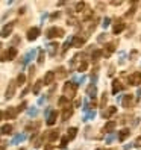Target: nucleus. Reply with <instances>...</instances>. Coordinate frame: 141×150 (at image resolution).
<instances>
[{
    "instance_id": "12",
    "label": "nucleus",
    "mask_w": 141,
    "mask_h": 150,
    "mask_svg": "<svg viewBox=\"0 0 141 150\" xmlns=\"http://www.w3.org/2000/svg\"><path fill=\"white\" fill-rule=\"evenodd\" d=\"M53 81H55V73L53 71H47L46 76H44L43 85H50V83H53Z\"/></svg>"
},
{
    "instance_id": "44",
    "label": "nucleus",
    "mask_w": 141,
    "mask_h": 150,
    "mask_svg": "<svg viewBox=\"0 0 141 150\" xmlns=\"http://www.w3.org/2000/svg\"><path fill=\"white\" fill-rule=\"evenodd\" d=\"M135 146H137V147H141V137H138V138H137V141H135Z\"/></svg>"
},
{
    "instance_id": "24",
    "label": "nucleus",
    "mask_w": 141,
    "mask_h": 150,
    "mask_svg": "<svg viewBox=\"0 0 141 150\" xmlns=\"http://www.w3.org/2000/svg\"><path fill=\"white\" fill-rule=\"evenodd\" d=\"M41 86H43V81H37L35 82V85H33V94H38L40 93V90H41Z\"/></svg>"
},
{
    "instance_id": "10",
    "label": "nucleus",
    "mask_w": 141,
    "mask_h": 150,
    "mask_svg": "<svg viewBox=\"0 0 141 150\" xmlns=\"http://www.w3.org/2000/svg\"><path fill=\"white\" fill-rule=\"evenodd\" d=\"M38 35H40V29L38 28H32L28 30V40L29 41H35L38 38Z\"/></svg>"
},
{
    "instance_id": "3",
    "label": "nucleus",
    "mask_w": 141,
    "mask_h": 150,
    "mask_svg": "<svg viewBox=\"0 0 141 150\" xmlns=\"http://www.w3.org/2000/svg\"><path fill=\"white\" fill-rule=\"evenodd\" d=\"M64 29H61V28H56V26H53V28H50L47 30V37L49 38H56V37H64Z\"/></svg>"
},
{
    "instance_id": "46",
    "label": "nucleus",
    "mask_w": 141,
    "mask_h": 150,
    "mask_svg": "<svg viewBox=\"0 0 141 150\" xmlns=\"http://www.w3.org/2000/svg\"><path fill=\"white\" fill-rule=\"evenodd\" d=\"M112 74H114V65L109 67V76H112Z\"/></svg>"
},
{
    "instance_id": "2",
    "label": "nucleus",
    "mask_w": 141,
    "mask_h": 150,
    "mask_svg": "<svg viewBox=\"0 0 141 150\" xmlns=\"http://www.w3.org/2000/svg\"><path fill=\"white\" fill-rule=\"evenodd\" d=\"M14 26H15V21H11V23L5 24V26H3V29L0 30V37H2V38H8V37H9V35L12 33Z\"/></svg>"
},
{
    "instance_id": "36",
    "label": "nucleus",
    "mask_w": 141,
    "mask_h": 150,
    "mask_svg": "<svg viewBox=\"0 0 141 150\" xmlns=\"http://www.w3.org/2000/svg\"><path fill=\"white\" fill-rule=\"evenodd\" d=\"M21 139H24V135H18V137H15V138H14V141H12V143L15 144V143H18V141H21Z\"/></svg>"
},
{
    "instance_id": "7",
    "label": "nucleus",
    "mask_w": 141,
    "mask_h": 150,
    "mask_svg": "<svg viewBox=\"0 0 141 150\" xmlns=\"http://www.w3.org/2000/svg\"><path fill=\"white\" fill-rule=\"evenodd\" d=\"M15 86H17L15 81H11L9 83H8L6 93H5V97H6V99H12V97L15 96Z\"/></svg>"
},
{
    "instance_id": "52",
    "label": "nucleus",
    "mask_w": 141,
    "mask_h": 150,
    "mask_svg": "<svg viewBox=\"0 0 141 150\" xmlns=\"http://www.w3.org/2000/svg\"><path fill=\"white\" fill-rule=\"evenodd\" d=\"M0 47H2V44H0Z\"/></svg>"
},
{
    "instance_id": "31",
    "label": "nucleus",
    "mask_w": 141,
    "mask_h": 150,
    "mask_svg": "<svg viewBox=\"0 0 141 150\" xmlns=\"http://www.w3.org/2000/svg\"><path fill=\"white\" fill-rule=\"evenodd\" d=\"M44 62V52L40 50V55H38V64H43Z\"/></svg>"
},
{
    "instance_id": "28",
    "label": "nucleus",
    "mask_w": 141,
    "mask_h": 150,
    "mask_svg": "<svg viewBox=\"0 0 141 150\" xmlns=\"http://www.w3.org/2000/svg\"><path fill=\"white\" fill-rule=\"evenodd\" d=\"M85 9V2H79L76 3V12H82Z\"/></svg>"
},
{
    "instance_id": "48",
    "label": "nucleus",
    "mask_w": 141,
    "mask_h": 150,
    "mask_svg": "<svg viewBox=\"0 0 141 150\" xmlns=\"http://www.w3.org/2000/svg\"><path fill=\"white\" fill-rule=\"evenodd\" d=\"M44 150H53V147H52V146L49 144V146H46V149H44Z\"/></svg>"
},
{
    "instance_id": "20",
    "label": "nucleus",
    "mask_w": 141,
    "mask_h": 150,
    "mask_svg": "<svg viewBox=\"0 0 141 150\" xmlns=\"http://www.w3.org/2000/svg\"><path fill=\"white\" fill-rule=\"evenodd\" d=\"M3 115H5L6 118H14V117L17 115V109H15V108H8V111L3 114Z\"/></svg>"
},
{
    "instance_id": "23",
    "label": "nucleus",
    "mask_w": 141,
    "mask_h": 150,
    "mask_svg": "<svg viewBox=\"0 0 141 150\" xmlns=\"http://www.w3.org/2000/svg\"><path fill=\"white\" fill-rule=\"evenodd\" d=\"M0 132H2V134H5V135H9V134H12V126H11V125H5Z\"/></svg>"
},
{
    "instance_id": "43",
    "label": "nucleus",
    "mask_w": 141,
    "mask_h": 150,
    "mask_svg": "<svg viewBox=\"0 0 141 150\" xmlns=\"http://www.w3.org/2000/svg\"><path fill=\"white\" fill-rule=\"evenodd\" d=\"M137 55H138V52H137V50H134V52L130 53V59H135V58H137Z\"/></svg>"
},
{
    "instance_id": "1",
    "label": "nucleus",
    "mask_w": 141,
    "mask_h": 150,
    "mask_svg": "<svg viewBox=\"0 0 141 150\" xmlns=\"http://www.w3.org/2000/svg\"><path fill=\"white\" fill-rule=\"evenodd\" d=\"M76 91H77V83L76 82H67L64 85V97H67V99H73L76 96Z\"/></svg>"
},
{
    "instance_id": "17",
    "label": "nucleus",
    "mask_w": 141,
    "mask_h": 150,
    "mask_svg": "<svg viewBox=\"0 0 141 150\" xmlns=\"http://www.w3.org/2000/svg\"><path fill=\"white\" fill-rule=\"evenodd\" d=\"M130 135V130L128 129V127H125V129H121L120 132H118V141H125L128 137Z\"/></svg>"
},
{
    "instance_id": "19",
    "label": "nucleus",
    "mask_w": 141,
    "mask_h": 150,
    "mask_svg": "<svg viewBox=\"0 0 141 150\" xmlns=\"http://www.w3.org/2000/svg\"><path fill=\"white\" fill-rule=\"evenodd\" d=\"M121 88H123L121 82H120V81H117V79H115V81L112 82V94H117V93H118V91L121 90Z\"/></svg>"
},
{
    "instance_id": "32",
    "label": "nucleus",
    "mask_w": 141,
    "mask_h": 150,
    "mask_svg": "<svg viewBox=\"0 0 141 150\" xmlns=\"http://www.w3.org/2000/svg\"><path fill=\"white\" fill-rule=\"evenodd\" d=\"M67 102H68V99H67V97H61L58 103H59V106H64V105H65Z\"/></svg>"
},
{
    "instance_id": "37",
    "label": "nucleus",
    "mask_w": 141,
    "mask_h": 150,
    "mask_svg": "<svg viewBox=\"0 0 141 150\" xmlns=\"http://www.w3.org/2000/svg\"><path fill=\"white\" fill-rule=\"evenodd\" d=\"M26 105H28V103H26V102H23V103L20 105V106H18V108H17V112H20V111H23V109L26 108Z\"/></svg>"
},
{
    "instance_id": "42",
    "label": "nucleus",
    "mask_w": 141,
    "mask_h": 150,
    "mask_svg": "<svg viewBox=\"0 0 141 150\" xmlns=\"http://www.w3.org/2000/svg\"><path fill=\"white\" fill-rule=\"evenodd\" d=\"M68 47H70V42L67 41V42L64 44V47H62V52H64V53H65V52H67V49H68Z\"/></svg>"
},
{
    "instance_id": "18",
    "label": "nucleus",
    "mask_w": 141,
    "mask_h": 150,
    "mask_svg": "<svg viewBox=\"0 0 141 150\" xmlns=\"http://www.w3.org/2000/svg\"><path fill=\"white\" fill-rule=\"evenodd\" d=\"M76 135H77V127H70L68 130H67V138H68V141L70 139H74L76 138Z\"/></svg>"
},
{
    "instance_id": "8",
    "label": "nucleus",
    "mask_w": 141,
    "mask_h": 150,
    "mask_svg": "<svg viewBox=\"0 0 141 150\" xmlns=\"http://www.w3.org/2000/svg\"><path fill=\"white\" fill-rule=\"evenodd\" d=\"M129 83H130V85H134V86L141 85V73H140V71L132 73V74L129 76Z\"/></svg>"
},
{
    "instance_id": "6",
    "label": "nucleus",
    "mask_w": 141,
    "mask_h": 150,
    "mask_svg": "<svg viewBox=\"0 0 141 150\" xmlns=\"http://www.w3.org/2000/svg\"><path fill=\"white\" fill-rule=\"evenodd\" d=\"M115 46H117V42L115 41H112V42H109V44H106L105 46V49L102 50V55H105L106 58H109L114 52H115Z\"/></svg>"
},
{
    "instance_id": "30",
    "label": "nucleus",
    "mask_w": 141,
    "mask_h": 150,
    "mask_svg": "<svg viewBox=\"0 0 141 150\" xmlns=\"http://www.w3.org/2000/svg\"><path fill=\"white\" fill-rule=\"evenodd\" d=\"M96 93H97V91H96V86H90V88H88V94L91 96V99H96Z\"/></svg>"
},
{
    "instance_id": "38",
    "label": "nucleus",
    "mask_w": 141,
    "mask_h": 150,
    "mask_svg": "<svg viewBox=\"0 0 141 150\" xmlns=\"http://www.w3.org/2000/svg\"><path fill=\"white\" fill-rule=\"evenodd\" d=\"M134 14H135V8H132V9H129V11L126 12V17H132Z\"/></svg>"
},
{
    "instance_id": "15",
    "label": "nucleus",
    "mask_w": 141,
    "mask_h": 150,
    "mask_svg": "<svg viewBox=\"0 0 141 150\" xmlns=\"http://www.w3.org/2000/svg\"><path fill=\"white\" fill-rule=\"evenodd\" d=\"M73 115V108L72 106H65L62 111V121H67L68 118H72Z\"/></svg>"
},
{
    "instance_id": "25",
    "label": "nucleus",
    "mask_w": 141,
    "mask_h": 150,
    "mask_svg": "<svg viewBox=\"0 0 141 150\" xmlns=\"http://www.w3.org/2000/svg\"><path fill=\"white\" fill-rule=\"evenodd\" d=\"M86 68H88V62H86V61H82V62L77 65V71H81V73H82V71H85Z\"/></svg>"
},
{
    "instance_id": "5",
    "label": "nucleus",
    "mask_w": 141,
    "mask_h": 150,
    "mask_svg": "<svg viewBox=\"0 0 141 150\" xmlns=\"http://www.w3.org/2000/svg\"><path fill=\"white\" fill-rule=\"evenodd\" d=\"M125 28H126L125 21H123L121 18H117L115 23H114V26H112V32L115 33V35H118V33H121L123 30H125Z\"/></svg>"
},
{
    "instance_id": "22",
    "label": "nucleus",
    "mask_w": 141,
    "mask_h": 150,
    "mask_svg": "<svg viewBox=\"0 0 141 150\" xmlns=\"http://www.w3.org/2000/svg\"><path fill=\"white\" fill-rule=\"evenodd\" d=\"M58 42H52V44H49V53L52 55V56H53L55 53H56V50H58Z\"/></svg>"
},
{
    "instance_id": "41",
    "label": "nucleus",
    "mask_w": 141,
    "mask_h": 150,
    "mask_svg": "<svg viewBox=\"0 0 141 150\" xmlns=\"http://www.w3.org/2000/svg\"><path fill=\"white\" fill-rule=\"evenodd\" d=\"M96 105H97V100H96V99H93V100H91V103H90V108L93 109V108L96 106Z\"/></svg>"
},
{
    "instance_id": "49",
    "label": "nucleus",
    "mask_w": 141,
    "mask_h": 150,
    "mask_svg": "<svg viewBox=\"0 0 141 150\" xmlns=\"http://www.w3.org/2000/svg\"><path fill=\"white\" fill-rule=\"evenodd\" d=\"M3 118V112H0V120H2Z\"/></svg>"
},
{
    "instance_id": "39",
    "label": "nucleus",
    "mask_w": 141,
    "mask_h": 150,
    "mask_svg": "<svg viewBox=\"0 0 141 150\" xmlns=\"http://www.w3.org/2000/svg\"><path fill=\"white\" fill-rule=\"evenodd\" d=\"M97 40H99V42H103L105 40H106V33H102V35H100V37H99Z\"/></svg>"
},
{
    "instance_id": "33",
    "label": "nucleus",
    "mask_w": 141,
    "mask_h": 150,
    "mask_svg": "<svg viewBox=\"0 0 141 150\" xmlns=\"http://www.w3.org/2000/svg\"><path fill=\"white\" fill-rule=\"evenodd\" d=\"M58 71H59V77H64V76L67 74L65 68H62V67H59V68H58Z\"/></svg>"
},
{
    "instance_id": "45",
    "label": "nucleus",
    "mask_w": 141,
    "mask_h": 150,
    "mask_svg": "<svg viewBox=\"0 0 141 150\" xmlns=\"http://www.w3.org/2000/svg\"><path fill=\"white\" fill-rule=\"evenodd\" d=\"M121 3H123V2H111V5H112V6H120Z\"/></svg>"
},
{
    "instance_id": "9",
    "label": "nucleus",
    "mask_w": 141,
    "mask_h": 150,
    "mask_svg": "<svg viewBox=\"0 0 141 150\" xmlns=\"http://www.w3.org/2000/svg\"><path fill=\"white\" fill-rule=\"evenodd\" d=\"M121 105H123V108L130 109L132 106H134V96H132V94L125 96V97H123V100H121Z\"/></svg>"
},
{
    "instance_id": "27",
    "label": "nucleus",
    "mask_w": 141,
    "mask_h": 150,
    "mask_svg": "<svg viewBox=\"0 0 141 150\" xmlns=\"http://www.w3.org/2000/svg\"><path fill=\"white\" fill-rule=\"evenodd\" d=\"M24 82H26V76L21 73V74H18V77H17V85H24Z\"/></svg>"
},
{
    "instance_id": "14",
    "label": "nucleus",
    "mask_w": 141,
    "mask_h": 150,
    "mask_svg": "<svg viewBox=\"0 0 141 150\" xmlns=\"http://www.w3.org/2000/svg\"><path fill=\"white\" fill-rule=\"evenodd\" d=\"M56 118H58V112L56 111H52L50 114H49V117H47V126H53L55 123H56Z\"/></svg>"
},
{
    "instance_id": "26",
    "label": "nucleus",
    "mask_w": 141,
    "mask_h": 150,
    "mask_svg": "<svg viewBox=\"0 0 141 150\" xmlns=\"http://www.w3.org/2000/svg\"><path fill=\"white\" fill-rule=\"evenodd\" d=\"M100 56H102V50H99V49H97V50H94V52H93L91 59H93V61H97Z\"/></svg>"
},
{
    "instance_id": "11",
    "label": "nucleus",
    "mask_w": 141,
    "mask_h": 150,
    "mask_svg": "<svg viewBox=\"0 0 141 150\" xmlns=\"http://www.w3.org/2000/svg\"><path fill=\"white\" fill-rule=\"evenodd\" d=\"M85 44V38H81V37H73V40H72V42H70V46H73V47H82Z\"/></svg>"
},
{
    "instance_id": "21",
    "label": "nucleus",
    "mask_w": 141,
    "mask_h": 150,
    "mask_svg": "<svg viewBox=\"0 0 141 150\" xmlns=\"http://www.w3.org/2000/svg\"><path fill=\"white\" fill-rule=\"evenodd\" d=\"M58 138H59V130L58 129L56 130H52L50 134H49V141H50V143H53V141L58 139Z\"/></svg>"
},
{
    "instance_id": "13",
    "label": "nucleus",
    "mask_w": 141,
    "mask_h": 150,
    "mask_svg": "<svg viewBox=\"0 0 141 150\" xmlns=\"http://www.w3.org/2000/svg\"><path fill=\"white\" fill-rule=\"evenodd\" d=\"M115 112H117V108H115V106H109L108 109H105V111L102 112V117H103V118H111Z\"/></svg>"
},
{
    "instance_id": "51",
    "label": "nucleus",
    "mask_w": 141,
    "mask_h": 150,
    "mask_svg": "<svg viewBox=\"0 0 141 150\" xmlns=\"http://www.w3.org/2000/svg\"><path fill=\"white\" fill-rule=\"evenodd\" d=\"M97 150H102V149H97Z\"/></svg>"
},
{
    "instance_id": "35",
    "label": "nucleus",
    "mask_w": 141,
    "mask_h": 150,
    "mask_svg": "<svg viewBox=\"0 0 141 150\" xmlns=\"http://www.w3.org/2000/svg\"><path fill=\"white\" fill-rule=\"evenodd\" d=\"M35 127H40V123H33V125H29L26 127V130H30V129H35Z\"/></svg>"
},
{
    "instance_id": "40",
    "label": "nucleus",
    "mask_w": 141,
    "mask_h": 150,
    "mask_svg": "<svg viewBox=\"0 0 141 150\" xmlns=\"http://www.w3.org/2000/svg\"><path fill=\"white\" fill-rule=\"evenodd\" d=\"M81 103H82L81 99H76V100H74V108H79V106H81Z\"/></svg>"
},
{
    "instance_id": "16",
    "label": "nucleus",
    "mask_w": 141,
    "mask_h": 150,
    "mask_svg": "<svg viewBox=\"0 0 141 150\" xmlns=\"http://www.w3.org/2000/svg\"><path fill=\"white\" fill-rule=\"evenodd\" d=\"M117 127V121H114V120H109L106 125H105L103 127V132H106V134H109V132H112L114 129Z\"/></svg>"
},
{
    "instance_id": "50",
    "label": "nucleus",
    "mask_w": 141,
    "mask_h": 150,
    "mask_svg": "<svg viewBox=\"0 0 141 150\" xmlns=\"http://www.w3.org/2000/svg\"><path fill=\"white\" fill-rule=\"evenodd\" d=\"M20 150H26V149H20Z\"/></svg>"
},
{
    "instance_id": "29",
    "label": "nucleus",
    "mask_w": 141,
    "mask_h": 150,
    "mask_svg": "<svg viewBox=\"0 0 141 150\" xmlns=\"http://www.w3.org/2000/svg\"><path fill=\"white\" fill-rule=\"evenodd\" d=\"M106 102H108V96H106V93H103V94H102V100H100V106H102V108H105Z\"/></svg>"
},
{
    "instance_id": "4",
    "label": "nucleus",
    "mask_w": 141,
    "mask_h": 150,
    "mask_svg": "<svg viewBox=\"0 0 141 150\" xmlns=\"http://www.w3.org/2000/svg\"><path fill=\"white\" fill-rule=\"evenodd\" d=\"M15 56H17V49L15 47H9L6 53H3L2 56H0V61H12Z\"/></svg>"
},
{
    "instance_id": "47",
    "label": "nucleus",
    "mask_w": 141,
    "mask_h": 150,
    "mask_svg": "<svg viewBox=\"0 0 141 150\" xmlns=\"http://www.w3.org/2000/svg\"><path fill=\"white\" fill-rule=\"evenodd\" d=\"M108 24H109V18H105V23H103V26H105V28H106Z\"/></svg>"
},
{
    "instance_id": "34",
    "label": "nucleus",
    "mask_w": 141,
    "mask_h": 150,
    "mask_svg": "<svg viewBox=\"0 0 141 150\" xmlns=\"http://www.w3.org/2000/svg\"><path fill=\"white\" fill-rule=\"evenodd\" d=\"M68 144V138L67 137H62V139H61V147H65Z\"/></svg>"
}]
</instances>
